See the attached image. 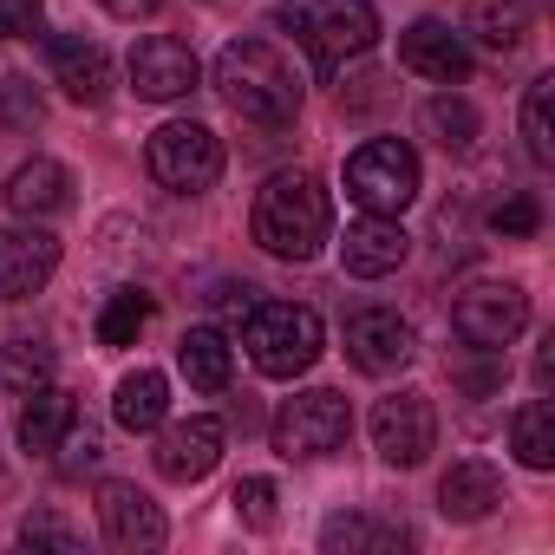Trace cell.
Returning <instances> with one entry per match:
<instances>
[{
	"label": "cell",
	"instance_id": "6da1fadb",
	"mask_svg": "<svg viewBox=\"0 0 555 555\" xmlns=\"http://www.w3.org/2000/svg\"><path fill=\"white\" fill-rule=\"evenodd\" d=\"M248 235L274 255V261H314L334 235V203L321 190L314 170H274L261 190H255V209H248Z\"/></svg>",
	"mask_w": 555,
	"mask_h": 555
},
{
	"label": "cell",
	"instance_id": "7a4b0ae2",
	"mask_svg": "<svg viewBox=\"0 0 555 555\" xmlns=\"http://www.w3.org/2000/svg\"><path fill=\"white\" fill-rule=\"evenodd\" d=\"M216 92L255 131H288L301 118V79L268 40H229L216 53Z\"/></svg>",
	"mask_w": 555,
	"mask_h": 555
},
{
	"label": "cell",
	"instance_id": "3957f363",
	"mask_svg": "<svg viewBox=\"0 0 555 555\" xmlns=\"http://www.w3.org/2000/svg\"><path fill=\"white\" fill-rule=\"evenodd\" d=\"M242 347H248V360H255L261 379H301V373L321 360L327 334H321V314H314V308L261 301V308L248 314V327H242Z\"/></svg>",
	"mask_w": 555,
	"mask_h": 555
},
{
	"label": "cell",
	"instance_id": "277c9868",
	"mask_svg": "<svg viewBox=\"0 0 555 555\" xmlns=\"http://www.w3.org/2000/svg\"><path fill=\"white\" fill-rule=\"evenodd\" d=\"M418 151L405 138H366L353 157H347V196L366 209V216H399L418 203Z\"/></svg>",
	"mask_w": 555,
	"mask_h": 555
},
{
	"label": "cell",
	"instance_id": "5b68a950",
	"mask_svg": "<svg viewBox=\"0 0 555 555\" xmlns=\"http://www.w3.org/2000/svg\"><path fill=\"white\" fill-rule=\"evenodd\" d=\"M144 170L170 190V196H203L216 177H222V138L196 118H170L151 131L144 144Z\"/></svg>",
	"mask_w": 555,
	"mask_h": 555
},
{
	"label": "cell",
	"instance_id": "8992f818",
	"mask_svg": "<svg viewBox=\"0 0 555 555\" xmlns=\"http://www.w3.org/2000/svg\"><path fill=\"white\" fill-rule=\"evenodd\" d=\"M353 438V412L334 386H314V392H295L282 412H274V451L288 464H314V457H334L340 444Z\"/></svg>",
	"mask_w": 555,
	"mask_h": 555
},
{
	"label": "cell",
	"instance_id": "52a82bcc",
	"mask_svg": "<svg viewBox=\"0 0 555 555\" xmlns=\"http://www.w3.org/2000/svg\"><path fill=\"white\" fill-rule=\"evenodd\" d=\"M295 34L308 40V53L321 60V73H334V66L373 53V40H379V14H373V0H321V8L295 14Z\"/></svg>",
	"mask_w": 555,
	"mask_h": 555
},
{
	"label": "cell",
	"instance_id": "ba28073f",
	"mask_svg": "<svg viewBox=\"0 0 555 555\" xmlns=\"http://www.w3.org/2000/svg\"><path fill=\"white\" fill-rule=\"evenodd\" d=\"M451 327H457V340H470L483 353H503L529 327V295L516 282H470L451 301Z\"/></svg>",
	"mask_w": 555,
	"mask_h": 555
},
{
	"label": "cell",
	"instance_id": "9c48e42d",
	"mask_svg": "<svg viewBox=\"0 0 555 555\" xmlns=\"http://www.w3.org/2000/svg\"><path fill=\"white\" fill-rule=\"evenodd\" d=\"M373 444H379V457L399 464V470L425 464L431 444H438V412H431V399H425V392H386V399L373 405Z\"/></svg>",
	"mask_w": 555,
	"mask_h": 555
},
{
	"label": "cell",
	"instance_id": "30bf717a",
	"mask_svg": "<svg viewBox=\"0 0 555 555\" xmlns=\"http://www.w3.org/2000/svg\"><path fill=\"white\" fill-rule=\"evenodd\" d=\"M412 353H418V334H412V321H405L399 308H360V314L347 321V360H353L360 373L386 379V373H399Z\"/></svg>",
	"mask_w": 555,
	"mask_h": 555
},
{
	"label": "cell",
	"instance_id": "8fae6325",
	"mask_svg": "<svg viewBox=\"0 0 555 555\" xmlns=\"http://www.w3.org/2000/svg\"><path fill=\"white\" fill-rule=\"evenodd\" d=\"M196 79H203V66H196V53H190L183 40H170V34H144V40L131 47V86H138V99L170 105V99H190Z\"/></svg>",
	"mask_w": 555,
	"mask_h": 555
},
{
	"label": "cell",
	"instance_id": "7c38bea8",
	"mask_svg": "<svg viewBox=\"0 0 555 555\" xmlns=\"http://www.w3.org/2000/svg\"><path fill=\"white\" fill-rule=\"evenodd\" d=\"M222 444H229V431H222V418H177V425H164V438H157V477H170V483H203L216 464H222Z\"/></svg>",
	"mask_w": 555,
	"mask_h": 555
},
{
	"label": "cell",
	"instance_id": "4fadbf2b",
	"mask_svg": "<svg viewBox=\"0 0 555 555\" xmlns=\"http://www.w3.org/2000/svg\"><path fill=\"white\" fill-rule=\"evenodd\" d=\"M60 268V235L47 229H0V301H34Z\"/></svg>",
	"mask_w": 555,
	"mask_h": 555
},
{
	"label": "cell",
	"instance_id": "5bb4252c",
	"mask_svg": "<svg viewBox=\"0 0 555 555\" xmlns=\"http://www.w3.org/2000/svg\"><path fill=\"white\" fill-rule=\"evenodd\" d=\"M99 522H105V542L112 548H164V535H170V522H164V509L138 490V483H99Z\"/></svg>",
	"mask_w": 555,
	"mask_h": 555
},
{
	"label": "cell",
	"instance_id": "9a60e30c",
	"mask_svg": "<svg viewBox=\"0 0 555 555\" xmlns=\"http://www.w3.org/2000/svg\"><path fill=\"white\" fill-rule=\"evenodd\" d=\"M399 66L418 73V79H438V86L470 79V53H464V40H457L444 21H412V27L399 34Z\"/></svg>",
	"mask_w": 555,
	"mask_h": 555
},
{
	"label": "cell",
	"instance_id": "2e32d148",
	"mask_svg": "<svg viewBox=\"0 0 555 555\" xmlns=\"http://www.w3.org/2000/svg\"><path fill=\"white\" fill-rule=\"evenodd\" d=\"M405 255H412V235L399 229V216H366V222H353L347 242H340V261H347V274H360V282L392 274Z\"/></svg>",
	"mask_w": 555,
	"mask_h": 555
},
{
	"label": "cell",
	"instance_id": "e0dca14e",
	"mask_svg": "<svg viewBox=\"0 0 555 555\" xmlns=\"http://www.w3.org/2000/svg\"><path fill=\"white\" fill-rule=\"evenodd\" d=\"M8 209L14 216H27V222H40V216H60V209H73V170L60 164V157H27L14 177H8Z\"/></svg>",
	"mask_w": 555,
	"mask_h": 555
},
{
	"label": "cell",
	"instance_id": "ac0fdd59",
	"mask_svg": "<svg viewBox=\"0 0 555 555\" xmlns=\"http://www.w3.org/2000/svg\"><path fill=\"white\" fill-rule=\"evenodd\" d=\"M496 503H503V477H496V464H483V457L451 464L444 483H438V509H444L451 522H483Z\"/></svg>",
	"mask_w": 555,
	"mask_h": 555
},
{
	"label": "cell",
	"instance_id": "d6986e66",
	"mask_svg": "<svg viewBox=\"0 0 555 555\" xmlns=\"http://www.w3.org/2000/svg\"><path fill=\"white\" fill-rule=\"evenodd\" d=\"M53 79L66 86L73 105H105L112 99V60L92 40H53Z\"/></svg>",
	"mask_w": 555,
	"mask_h": 555
},
{
	"label": "cell",
	"instance_id": "ffe728a7",
	"mask_svg": "<svg viewBox=\"0 0 555 555\" xmlns=\"http://www.w3.org/2000/svg\"><path fill=\"white\" fill-rule=\"evenodd\" d=\"M177 366H183V379H190L196 392H222L229 373H235V347H229V334H216V327H190V334L177 340Z\"/></svg>",
	"mask_w": 555,
	"mask_h": 555
},
{
	"label": "cell",
	"instance_id": "44dd1931",
	"mask_svg": "<svg viewBox=\"0 0 555 555\" xmlns=\"http://www.w3.org/2000/svg\"><path fill=\"white\" fill-rule=\"evenodd\" d=\"M164 412H170V379H164V373L138 366V373L118 379V392H112V418H118L125 431H157Z\"/></svg>",
	"mask_w": 555,
	"mask_h": 555
},
{
	"label": "cell",
	"instance_id": "7402d4cb",
	"mask_svg": "<svg viewBox=\"0 0 555 555\" xmlns=\"http://www.w3.org/2000/svg\"><path fill=\"white\" fill-rule=\"evenodd\" d=\"M73 418H79L73 392H60V386H40V392H27V412H21V451H34V457H53Z\"/></svg>",
	"mask_w": 555,
	"mask_h": 555
},
{
	"label": "cell",
	"instance_id": "603a6c76",
	"mask_svg": "<svg viewBox=\"0 0 555 555\" xmlns=\"http://www.w3.org/2000/svg\"><path fill=\"white\" fill-rule=\"evenodd\" d=\"M418 125H425V138H431L438 151H451V157H470V151H477V131H483L477 105H470V99H457V92H438V99H425Z\"/></svg>",
	"mask_w": 555,
	"mask_h": 555
},
{
	"label": "cell",
	"instance_id": "cb8c5ba5",
	"mask_svg": "<svg viewBox=\"0 0 555 555\" xmlns=\"http://www.w3.org/2000/svg\"><path fill=\"white\" fill-rule=\"evenodd\" d=\"M321 548L327 555H392V548H405V529L373 522V516H327Z\"/></svg>",
	"mask_w": 555,
	"mask_h": 555
},
{
	"label": "cell",
	"instance_id": "d4e9b609",
	"mask_svg": "<svg viewBox=\"0 0 555 555\" xmlns=\"http://www.w3.org/2000/svg\"><path fill=\"white\" fill-rule=\"evenodd\" d=\"M529 0H470V34L490 47V53H516L529 40Z\"/></svg>",
	"mask_w": 555,
	"mask_h": 555
},
{
	"label": "cell",
	"instance_id": "484cf974",
	"mask_svg": "<svg viewBox=\"0 0 555 555\" xmlns=\"http://www.w3.org/2000/svg\"><path fill=\"white\" fill-rule=\"evenodd\" d=\"M509 451H516L529 470H555V405H548V399H529V405L509 418Z\"/></svg>",
	"mask_w": 555,
	"mask_h": 555
},
{
	"label": "cell",
	"instance_id": "4316f807",
	"mask_svg": "<svg viewBox=\"0 0 555 555\" xmlns=\"http://www.w3.org/2000/svg\"><path fill=\"white\" fill-rule=\"evenodd\" d=\"M522 151L529 164H555V79H535L522 92Z\"/></svg>",
	"mask_w": 555,
	"mask_h": 555
},
{
	"label": "cell",
	"instance_id": "83f0119b",
	"mask_svg": "<svg viewBox=\"0 0 555 555\" xmlns=\"http://www.w3.org/2000/svg\"><path fill=\"white\" fill-rule=\"evenodd\" d=\"M53 379V347H40V340H8L0 347V386L8 392H40Z\"/></svg>",
	"mask_w": 555,
	"mask_h": 555
},
{
	"label": "cell",
	"instance_id": "f1b7e54d",
	"mask_svg": "<svg viewBox=\"0 0 555 555\" xmlns=\"http://www.w3.org/2000/svg\"><path fill=\"white\" fill-rule=\"evenodd\" d=\"M144 321H151V295L118 288V295L105 301V314H99V340H105V347H131V340L144 334Z\"/></svg>",
	"mask_w": 555,
	"mask_h": 555
},
{
	"label": "cell",
	"instance_id": "f546056e",
	"mask_svg": "<svg viewBox=\"0 0 555 555\" xmlns=\"http://www.w3.org/2000/svg\"><path fill=\"white\" fill-rule=\"evenodd\" d=\"M53 457H60V470H66V477H86V470H99V457H105V438H99V425L73 418Z\"/></svg>",
	"mask_w": 555,
	"mask_h": 555
},
{
	"label": "cell",
	"instance_id": "4dcf8cb0",
	"mask_svg": "<svg viewBox=\"0 0 555 555\" xmlns=\"http://www.w3.org/2000/svg\"><path fill=\"white\" fill-rule=\"evenodd\" d=\"M229 503H235V516H242L248 529H274V516H282V509H274V503H282V490H274L268 477H242V483L229 490Z\"/></svg>",
	"mask_w": 555,
	"mask_h": 555
},
{
	"label": "cell",
	"instance_id": "1f68e13d",
	"mask_svg": "<svg viewBox=\"0 0 555 555\" xmlns=\"http://www.w3.org/2000/svg\"><path fill=\"white\" fill-rule=\"evenodd\" d=\"M21 542H27V548H60V555H79V529H73L60 509H34V516L21 522Z\"/></svg>",
	"mask_w": 555,
	"mask_h": 555
},
{
	"label": "cell",
	"instance_id": "d6a6232c",
	"mask_svg": "<svg viewBox=\"0 0 555 555\" xmlns=\"http://www.w3.org/2000/svg\"><path fill=\"white\" fill-rule=\"evenodd\" d=\"M490 229H496V235H535V229H542L535 196H503V203H496V216H490Z\"/></svg>",
	"mask_w": 555,
	"mask_h": 555
},
{
	"label": "cell",
	"instance_id": "836d02e7",
	"mask_svg": "<svg viewBox=\"0 0 555 555\" xmlns=\"http://www.w3.org/2000/svg\"><path fill=\"white\" fill-rule=\"evenodd\" d=\"M47 21L40 0H0V40H34Z\"/></svg>",
	"mask_w": 555,
	"mask_h": 555
},
{
	"label": "cell",
	"instance_id": "e575fe53",
	"mask_svg": "<svg viewBox=\"0 0 555 555\" xmlns=\"http://www.w3.org/2000/svg\"><path fill=\"white\" fill-rule=\"evenodd\" d=\"M0 118L34 131V125H40V99H34V86H21V79H14V86H0Z\"/></svg>",
	"mask_w": 555,
	"mask_h": 555
},
{
	"label": "cell",
	"instance_id": "d590c367",
	"mask_svg": "<svg viewBox=\"0 0 555 555\" xmlns=\"http://www.w3.org/2000/svg\"><path fill=\"white\" fill-rule=\"evenodd\" d=\"M209 308H216V314H229V321H235V314L248 321V314L261 308V288H248V282H222V288L209 295Z\"/></svg>",
	"mask_w": 555,
	"mask_h": 555
},
{
	"label": "cell",
	"instance_id": "8d00e7d4",
	"mask_svg": "<svg viewBox=\"0 0 555 555\" xmlns=\"http://www.w3.org/2000/svg\"><path fill=\"white\" fill-rule=\"evenodd\" d=\"M164 8V0H105V14H118V21H151Z\"/></svg>",
	"mask_w": 555,
	"mask_h": 555
}]
</instances>
